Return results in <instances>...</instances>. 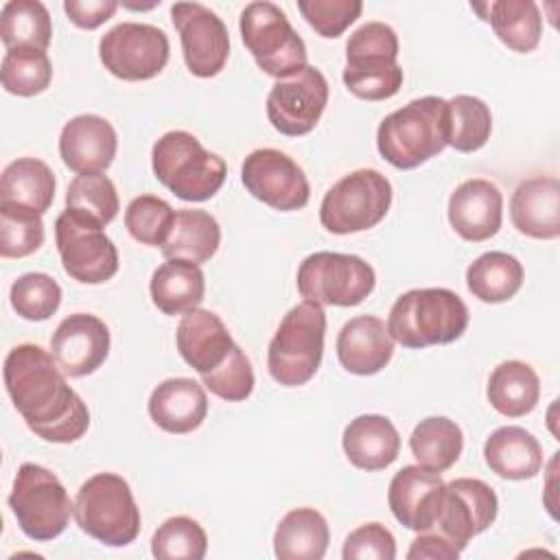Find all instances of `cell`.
<instances>
[{
  "label": "cell",
  "instance_id": "obj_19",
  "mask_svg": "<svg viewBox=\"0 0 560 560\" xmlns=\"http://www.w3.org/2000/svg\"><path fill=\"white\" fill-rule=\"evenodd\" d=\"M503 195L490 179L472 177L462 182L448 197V223L470 243L492 238L501 230Z\"/></svg>",
  "mask_w": 560,
  "mask_h": 560
},
{
  "label": "cell",
  "instance_id": "obj_13",
  "mask_svg": "<svg viewBox=\"0 0 560 560\" xmlns=\"http://www.w3.org/2000/svg\"><path fill=\"white\" fill-rule=\"evenodd\" d=\"M168 37L162 28L144 22H120L98 42L105 70L122 81L158 77L168 61Z\"/></svg>",
  "mask_w": 560,
  "mask_h": 560
},
{
  "label": "cell",
  "instance_id": "obj_3",
  "mask_svg": "<svg viewBox=\"0 0 560 560\" xmlns=\"http://www.w3.org/2000/svg\"><path fill=\"white\" fill-rule=\"evenodd\" d=\"M446 138V101L440 96H422L381 120L376 147L392 166L409 171L442 153Z\"/></svg>",
  "mask_w": 560,
  "mask_h": 560
},
{
  "label": "cell",
  "instance_id": "obj_48",
  "mask_svg": "<svg viewBox=\"0 0 560 560\" xmlns=\"http://www.w3.org/2000/svg\"><path fill=\"white\" fill-rule=\"evenodd\" d=\"M462 551H457L442 534L429 529L418 532V538L411 542L407 558L409 560H457Z\"/></svg>",
  "mask_w": 560,
  "mask_h": 560
},
{
  "label": "cell",
  "instance_id": "obj_38",
  "mask_svg": "<svg viewBox=\"0 0 560 560\" xmlns=\"http://www.w3.org/2000/svg\"><path fill=\"white\" fill-rule=\"evenodd\" d=\"M66 208L98 223L101 228L109 225L118 210V192L114 182L103 173L77 175L66 192Z\"/></svg>",
  "mask_w": 560,
  "mask_h": 560
},
{
  "label": "cell",
  "instance_id": "obj_7",
  "mask_svg": "<svg viewBox=\"0 0 560 560\" xmlns=\"http://www.w3.org/2000/svg\"><path fill=\"white\" fill-rule=\"evenodd\" d=\"M74 521L81 532L107 547H125L140 534V508L129 483L116 472H98L81 483Z\"/></svg>",
  "mask_w": 560,
  "mask_h": 560
},
{
  "label": "cell",
  "instance_id": "obj_16",
  "mask_svg": "<svg viewBox=\"0 0 560 560\" xmlns=\"http://www.w3.org/2000/svg\"><path fill=\"white\" fill-rule=\"evenodd\" d=\"M171 20L179 33L190 74L199 79L217 77L230 57V35L223 20L199 2H175Z\"/></svg>",
  "mask_w": 560,
  "mask_h": 560
},
{
  "label": "cell",
  "instance_id": "obj_41",
  "mask_svg": "<svg viewBox=\"0 0 560 560\" xmlns=\"http://www.w3.org/2000/svg\"><path fill=\"white\" fill-rule=\"evenodd\" d=\"M206 551L208 536L190 516L166 518L151 538V553L160 560H201Z\"/></svg>",
  "mask_w": 560,
  "mask_h": 560
},
{
  "label": "cell",
  "instance_id": "obj_27",
  "mask_svg": "<svg viewBox=\"0 0 560 560\" xmlns=\"http://www.w3.org/2000/svg\"><path fill=\"white\" fill-rule=\"evenodd\" d=\"M488 468L501 479H532L542 468V446L523 427H499L483 444Z\"/></svg>",
  "mask_w": 560,
  "mask_h": 560
},
{
  "label": "cell",
  "instance_id": "obj_40",
  "mask_svg": "<svg viewBox=\"0 0 560 560\" xmlns=\"http://www.w3.org/2000/svg\"><path fill=\"white\" fill-rule=\"evenodd\" d=\"M44 243L42 214L18 203L0 201V256L24 258Z\"/></svg>",
  "mask_w": 560,
  "mask_h": 560
},
{
  "label": "cell",
  "instance_id": "obj_8",
  "mask_svg": "<svg viewBox=\"0 0 560 560\" xmlns=\"http://www.w3.org/2000/svg\"><path fill=\"white\" fill-rule=\"evenodd\" d=\"M9 508L20 529L37 542H46L63 534L70 523V514H74V503L59 477L31 462L22 464L15 472Z\"/></svg>",
  "mask_w": 560,
  "mask_h": 560
},
{
  "label": "cell",
  "instance_id": "obj_9",
  "mask_svg": "<svg viewBox=\"0 0 560 560\" xmlns=\"http://www.w3.org/2000/svg\"><path fill=\"white\" fill-rule=\"evenodd\" d=\"M238 28L256 66L269 77L287 79L308 66L306 44L278 4L249 2L241 13Z\"/></svg>",
  "mask_w": 560,
  "mask_h": 560
},
{
  "label": "cell",
  "instance_id": "obj_23",
  "mask_svg": "<svg viewBox=\"0 0 560 560\" xmlns=\"http://www.w3.org/2000/svg\"><path fill=\"white\" fill-rule=\"evenodd\" d=\"M512 225L532 238L560 236V182L558 177H529L516 186L510 199Z\"/></svg>",
  "mask_w": 560,
  "mask_h": 560
},
{
  "label": "cell",
  "instance_id": "obj_1",
  "mask_svg": "<svg viewBox=\"0 0 560 560\" xmlns=\"http://www.w3.org/2000/svg\"><path fill=\"white\" fill-rule=\"evenodd\" d=\"M4 387L26 427L46 442H77L90 427L85 402L66 383L55 357L37 343H20L9 350Z\"/></svg>",
  "mask_w": 560,
  "mask_h": 560
},
{
  "label": "cell",
  "instance_id": "obj_21",
  "mask_svg": "<svg viewBox=\"0 0 560 560\" xmlns=\"http://www.w3.org/2000/svg\"><path fill=\"white\" fill-rule=\"evenodd\" d=\"M118 147L116 131L109 120L96 114L70 118L59 133V155L63 164L79 173H103L114 162Z\"/></svg>",
  "mask_w": 560,
  "mask_h": 560
},
{
  "label": "cell",
  "instance_id": "obj_28",
  "mask_svg": "<svg viewBox=\"0 0 560 560\" xmlns=\"http://www.w3.org/2000/svg\"><path fill=\"white\" fill-rule=\"evenodd\" d=\"M514 52H532L542 35L540 9L534 0H494L470 4Z\"/></svg>",
  "mask_w": 560,
  "mask_h": 560
},
{
  "label": "cell",
  "instance_id": "obj_34",
  "mask_svg": "<svg viewBox=\"0 0 560 560\" xmlns=\"http://www.w3.org/2000/svg\"><path fill=\"white\" fill-rule=\"evenodd\" d=\"M523 278L525 269L521 260L505 252H486L466 269L468 291L486 304H499L514 298Z\"/></svg>",
  "mask_w": 560,
  "mask_h": 560
},
{
  "label": "cell",
  "instance_id": "obj_2",
  "mask_svg": "<svg viewBox=\"0 0 560 560\" xmlns=\"http://www.w3.org/2000/svg\"><path fill=\"white\" fill-rule=\"evenodd\" d=\"M468 328V306L444 287L402 293L387 317V332L405 348L420 350L457 341Z\"/></svg>",
  "mask_w": 560,
  "mask_h": 560
},
{
  "label": "cell",
  "instance_id": "obj_43",
  "mask_svg": "<svg viewBox=\"0 0 560 560\" xmlns=\"http://www.w3.org/2000/svg\"><path fill=\"white\" fill-rule=\"evenodd\" d=\"M173 221L175 210L168 206V201L155 195H140L131 199L125 210V228L142 245L162 247L171 234Z\"/></svg>",
  "mask_w": 560,
  "mask_h": 560
},
{
  "label": "cell",
  "instance_id": "obj_25",
  "mask_svg": "<svg viewBox=\"0 0 560 560\" xmlns=\"http://www.w3.org/2000/svg\"><path fill=\"white\" fill-rule=\"evenodd\" d=\"M149 416L166 433H190L208 416V396L192 378H166L151 392Z\"/></svg>",
  "mask_w": 560,
  "mask_h": 560
},
{
  "label": "cell",
  "instance_id": "obj_10",
  "mask_svg": "<svg viewBox=\"0 0 560 560\" xmlns=\"http://www.w3.org/2000/svg\"><path fill=\"white\" fill-rule=\"evenodd\" d=\"M392 206V184L374 168L343 175L322 199L319 221L332 234H352L378 225Z\"/></svg>",
  "mask_w": 560,
  "mask_h": 560
},
{
  "label": "cell",
  "instance_id": "obj_36",
  "mask_svg": "<svg viewBox=\"0 0 560 560\" xmlns=\"http://www.w3.org/2000/svg\"><path fill=\"white\" fill-rule=\"evenodd\" d=\"M52 37L48 9L37 0H11L0 13V39L11 48L46 50Z\"/></svg>",
  "mask_w": 560,
  "mask_h": 560
},
{
  "label": "cell",
  "instance_id": "obj_33",
  "mask_svg": "<svg viewBox=\"0 0 560 560\" xmlns=\"http://www.w3.org/2000/svg\"><path fill=\"white\" fill-rule=\"evenodd\" d=\"M55 175L37 158H18L4 166L0 177V201L44 214L55 199Z\"/></svg>",
  "mask_w": 560,
  "mask_h": 560
},
{
  "label": "cell",
  "instance_id": "obj_30",
  "mask_svg": "<svg viewBox=\"0 0 560 560\" xmlns=\"http://www.w3.org/2000/svg\"><path fill=\"white\" fill-rule=\"evenodd\" d=\"M219 245H221V228L217 219L206 210L182 208L175 212L171 234L160 249L166 260L177 258V260L201 265L217 254Z\"/></svg>",
  "mask_w": 560,
  "mask_h": 560
},
{
  "label": "cell",
  "instance_id": "obj_44",
  "mask_svg": "<svg viewBox=\"0 0 560 560\" xmlns=\"http://www.w3.org/2000/svg\"><path fill=\"white\" fill-rule=\"evenodd\" d=\"M203 385L228 402L245 400L254 389V370L241 346L234 343L228 359L212 372L201 374Z\"/></svg>",
  "mask_w": 560,
  "mask_h": 560
},
{
  "label": "cell",
  "instance_id": "obj_14",
  "mask_svg": "<svg viewBox=\"0 0 560 560\" xmlns=\"http://www.w3.org/2000/svg\"><path fill=\"white\" fill-rule=\"evenodd\" d=\"M499 512L494 490L475 477H459L444 483L433 532L442 534L457 551L470 542L472 536L488 529Z\"/></svg>",
  "mask_w": 560,
  "mask_h": 560
},
{
  "label": "cell",
  "instance_id": "obj_4",
  "mask_svg": "<svg viewBox=\"0 0 560 560\" xmlns=\"http://www.w3.org/2000/svg\"><path fill=\"white\" fill-rule=\"evenodd\" d=\"M153 175L184 201H206L225 182V162L182 129L166 131L151 151Z\"/></svg>",
  "mask_w": 560,
  "mask_h": 560
},
{
  "label": "cell",
  "instance_id": "obj_47",
  "mask_svg": "<svg viewBox=\"0 0 560 560\" xmlns=\"http://www.w3.org/2000/svg\"><path fill=\"white\" fill-rule=\"evenodd\" d=\"M118 9L116 0H66L63 11L68 20L85 31H94L105 24Z\"/></svg>",
  "mask_w": 560,
  "mask_h": 560
},
{
  "label": "cell",
  "instance_id": "obj_42",
  "mask_svg": "<svg viewBox=\"0 0 560 560\" xmlns=\"http://www.w3.org/2000/svg\"><path fill=\"white\" fill-rule=\"evenodd\" d=\"M9 300L20 317L28 322H44L57 313L61 304V287L52 276L31 271L11 284Z\"/></svg>",
  "mask_w": 560,
  "mask_h": 560
},
{
  "label": "cell",
  "instance_id": "obj_5",
  "mask_svg": "<svg viewBox=\"0 0 560 560\" xmlns=\"http://www.w3.org/2000/svg\"><path fill=\"white\" fill-rule=\"evenodd\" d=\"M398 35L385 22L361 24L346 44V88L363 101H385L402 88Z\"/></svg>",
  "mask_w": 560,
  "mask_h": 560
},
{
  "label": "cell",
  "instance_id": "obj_29",
  "mask_svg": "<svg viewBox=\"0 0 560 560\" xmlns=\"http://www.w3.org/2000/svg\"><path fill=\"white\" fill-rule=\"evenodd\" d=\"M149 291L164 315H184L203 302L206 278L199 265L171 258L153 271Z\"/></svg>",
  "mask_w": 560,
  "mask_h": 560
},
{
  "label": "cell",
  "instance_id": "obj_18",
  "mask_svg": "<svg viewBox=\"0 0 560 560\" xmlns=\"http://www.w3.org/2000/svg\"><path fill=\"white\" fill-rule=\"evenodd\" d=\"M109 328L90 313H72L63 317L50 337V354L61 372L70 378L96 372L109 354Z\"/></svg>",
  "mask_w": 560,
  "mask_h": 560
},
{
  "label": "cell",
  "instance_id": "obj_12",
  "mask_svg": "<svg viewBox=\"0 0 560 560\" xmlns=\"http://www.w3.org/2000/svg\"><path fill=\"white\" fill-rule=\"evenodd\" d=\"M55 243L63 271L83 284H101L118 271V249L103 228L72 210L55 221Z\"/></svg>",
  "mask_w": 560,
  "mask_h": 560
},
{
  "label": "cell",
  "instance_id": "obj_20",
  "mask_svg": "<svg viewBox=\"0 0 560 560\" xmlns=\"http://www.w3.org/2000/svg\"><path fill=\"white\" fill-rule=\"evenodd\" d=\"M444 490L440 472L420 464L402 466L389 481L387 503L400 525L413 532H429L438 516V503Z\"/></svg>",
  "mask_w": 560,
  "mask_h": 560
},
{
  "label": "cell",
  "instance_id": "obj_46",
  "mask_svg": "<svg viewBox=\"0 0 560 560\" xmlns=\"http://www.w3.org/2000/svg\"><path fill=\"white\" fill-rule=\"evenodd\" d=\"M343 560H394L396 540L381 523H365L348 534L341 551Z\"/></svg>",
  "mask_w": 560,
  "mask_h": 560
},
{
  "label": "cell",
  "instance_id": "obj_26",
  "mask_svg": "<svg viewBox=\"0 0 560 560\" xmlns=\"http://www.w3.org/2000/svg\"><path fill=\"white\" fill-rule=\"evenodd\" d=\"M341 444L348 462L368 472L387 468L400 453V435L394 422L378 413H365L350 420Z\"/></svg>",
  "mask_w": 560,
  "mask_h": 560
},
{
  "label": "cell",
  "instance_id": "obj_32",
  "mask_svg": "<svg viewBox=\"0 0 560 560\" xmlns=\"http://www.w3.org/2000/svg\"><path fill=\"white\" fill-rule=\"evenodd\" d=\"M486 396L501 416L523 418L538 405L540 378L525 361H503L492 370Z\"/></svg>",
  "mask_w": 560,
  "mask_h": 560
},
{
  "label": "cell",
  "instance_id": "obj_22",
  "mask_svg": "<svg viewBox=\"0 0 560 560\" xmlns=\"http://www.w3.org/2000/svg\"><path fill=\"white\" fill-rule=\"evenodd\" d=\"M182 359L201 374L217 370L234 348V339L223 319L206 308H192L182 315L175 332Z\"/></svg>",
  "mask_w": 560,
  "mask_h": 560
},
{
  "label": "cell",
  "instance_id": "obj_37",
  "mask_svg": "<svg viewBox=\"0 0 560 560\" xmlns=\"http://www.w3.org/2000/svg\"><path fill=\"white\" fill-rule=\"evenodd\" d=\"M448 138L446 144L459 153L479 151L492 133L490 107L470 94H457L446 101Z\"/></svg>",
  "mask_w": 560,
  "mask_h": 560
},
{
  "label": "cell",
  "instance_id": "obj_6",
  "mask_svg": "<svg viewBox=\"0 0 560 560\" xmlns=\"http://www.w3.org/2000/svg\"><path fill=\"white\" fill-rule=\"evenodd\" d=\"M326 313L322 304L304 300L280 322L267 350V368L276 383L298 387L319 370L324 354Z\"/></svg>",
  "mask_w": 560,
  "mask_h": 560
},
{
  "label": "cell",
  "instance_id": "obj_15",
  "mask_svg": "<svg viewBox=\"0 0 560 560\" xmlns=\"http://www.w3.org/2000/svg\"><path fill=\"white\" fill-rule=\"evenodd\" d=\"M328 105V81L315 66L278 79L267 94V118L284 136H304L315 129Z\"/></svg>",
  "mask_w": 560,
  "mask_h": 560
},
{
  "label": "cell",
  "instance_id": "obj_39",
  "mask_svg": "<svg viewBox=\"0 0 560 560\" xmlns=\"http://www.w3.org/2000/svg\"><path fill=\"white\" fill-rule=\"evenodd\" d=\"M2 88L15 96L42 94L52 81V63L46 50L11 48L2 57Z\"/></svg>",
  "mask_w": 560,
  "mask_h": 560
},
{
  "label": "cell",
  "instance_id": "obj_35",
  "mask_svg": "<svg viewBox=\"0 0 560 560\" xmlns=\"http://www.w3.org/2000/svg\"><path fill=\"white\" fill-rule=\"evenodd\" d=\"M416 462L433 472L448 470L464 451V433L459 424L444 416H431L416 424L409 438Z\"/></svg>",
  "mask_w": 560,
  "mask_h": 560
},
{
  "label": "cell",
  "instance_id": "obj_11",
  "mask_svg": "<svg viewBox=\"0 0 560 560\" xmlns=\"http://www.w3.org/2000/svg\"><path fill=\"white\" fill-rule=\"evenodd\" d=\"M376 284L370 262L354 254L315 252L298 267V291L322 306H357Z\"/></svg>",
  "mask_w": 560,
  "mask_h": 560
},
{
  "label": "cell",
  "instance_id": "obj_17",
  "mask_svg": "<svg viewBox=\"0 0 560 560\" xmlns=\"http://www.w3.org/2000/svg\"><path fill=\"white\" fill-rule=\"evenodd\" d=\"M241 179L258 201L280 212H293L308 203L311 186L293 158L278 149H256L241 166Z\"/></svg>",
  "mask_w": 560,
  "mask_h": 560
},
{
  "label": "cell",
  "instance_id": "obj_45",
  "mask_svg": "<svg viewBox=\"0 0 560 560\" xmlns=\"http://www.w3.org/2000/svg\"><path fill=\"white\" fill-rule=\"evenodd\" d=\"M298 11L308 26L326 37H339L363 11L361 0H300Z\"/></svg>",
  "mask_w": 560,
  "mask_h": 560
},
{
  "label": "cell",
  "instance_id": "obj_31",
  "mask_svg": "<svg viewBox=\"0 0 560 560\" xmlns=\"http://www.w3.org/2000/svg\"><path fill=\"white\" fill-rule=\"evenodd\" d=\"M328 542L326 518L315 508H295L276 527L273 553L280 560H322Z\"/></svg>",
  "mask_w": 560,
  "mask_h": 560
},
{
  "label": "cell",
  "instance_id": "obj_24",
  "mask_svg": "<svg viewBox=\"0 0 560 560\" xmlns=\"http://www.w3.org/2000/svg\"><path fill=\"white\" fill-rule=\"evenodd\" d=\"M394 354V339L383 319L359 315L346 322L337 335L339 363L359 376L381 372Z\"/></svg>",
  "mask_w": 560,
  "mask_h": 560
}]
</instances>
